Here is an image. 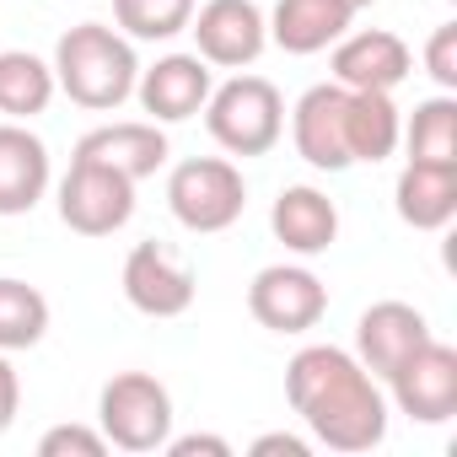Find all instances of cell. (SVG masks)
Masks as SVG:
<instances>
[{"mask_svg": "<svg viewBox=\"0 0 457 457\" xmlns=\"http://www.w3.org/2000/svg\"><path fill=\"white\" fill-rule=\"evenodd\" d=\"M286 398L328 452H371L387 436L377 377L339 345H307L286 366Z\"/></svg>", "mask_w": 457, "mask_h": 457, "instance_id": "6da1fadb", "label": "cell"}, {"mask_svg": "<svg viewBox=\"0 0 457 457\" xmlns=\"http://www.w3.org/2000/svg\"><path fill=\"white\" fill-rule=\"evenodd\" d=\"M135 81H140V60H135V44L119 28L81 22L54 44V87L76 108L113 113L119 103L135 97Z\"/></svg>", "mask_w": 457, "mask_h": 457, "instance_id": "7a4b0ae2", "label": "cell"}, {"mask_svg": "<svg viewBox=\"0 0 457 457\" xmlns=\"http://www.w3.org/2000/svg\"><path fill=\"white\" fill-rule=\"evenodd\" d=\"M204 129L232 156H264L286 135V97L264 76H232L226 87H210Z\"/></svg>", "mask_w": 457, "mask_h": 457, "instance_id": "3957f363", "label": "cell"}, {"mask_svg": "<svg viewBox=\"0 0 457 457\" xmlns=\"http://www.w3.org/2000/svg\"><path fill=\"white\" fill-rule=\"evenodd\" d=\"M167 210L183 232H226L237 226L243 210H248V183H243V167L226 162V156H188L172 167L167 178Z\"/></svg>", "mask_w": 457, "mask_h": 457, "instance_id": "277c9868", "label": "cell"}, {"mask_svg": "<svg viewBox=\"0 0 457 457\" xmlns=\"http://www.w3.org/2000/svg\"><path fill=\"white\" fill-rule=\"evenodd\" d=\"M97 430L119 452H162L172 436V393L151 371H119L97 398Z\"/></svg>", "mask_w": 457, "mask_h": 457, "instance_id": "5b68a950", "label": "cell"}, {"mask_svg": "<svg viewBox=\"0 0 457 457\" xmlns=\"http://www.w3.org/2000/svg\"><path fill=\"white\" fill-rule=\"evenodd\" d=\"M135 215V178H124L108 162L71 156V172L60 183V220L76 237H113Z\"/></svg>", "mask_w": 457, "mask_h": 457, "instance_id": "8992f818", "label": "cell"}, {"mask_svg": "<svg viewBox=\"0 0 457 457\" xmlns=\"http://www.w3.org/2000/svg\"><path fill=\"white\" fill-rule=\"evenodd\" d=\"M248 312L270 334H307L328 312V286L307 264H270L248 286Z\"/></svg>", "mask_w": 457, "mask_h": 457, "instance_id": "52a82bcc", "label": "cell"}, {"mask_svg": "<svg viewBox=\"0 0 457 457\" xmlns=\"http://www.w3.org/2000/svg\"><path fill=\"white\" fill-rule=\"evenodd\" d=\"M398 414H409L414 425H446L457 414V350L441 345L436 334L387 377Z\"/></svg>", "mask_w": 457, "mask_h": 457, "instance_id": "ba28073f", "label": "cell"}, {"mask_svg": "<svg viewBox=\"0 0 457 457\" xmlns=\"http://www.w3.org/2000/svg\"><path fill=\"white\" fill-rule=\"evenodd\" d=\"M188 33H194V54L204 65H220V71H243L264 54L270 44V28H264V12L253 0H204L188 17Z\"/></svg>", "mask_w": 457, "mask_h": 457, "instance_id": "9c48e42d", "label": "cell"}, {"mask_svg": "<svg viewBox=\"0 0 457 457\" xmlns=\"http://www.w3.org/2000/svg\"><path fill=\"white\" fill-rule=\"evenodd\" d=\"M291 140L307 167L345 172L350 167V87L339 81L307 87L302 103L291 108Z\"/></svg>", "mask_w": 457, "mask_h": 457, "instance_id": "30bf717a", "label": "cell"}, {"mask_svg": "<svg viewBox=\"0 0 457 457\" xmlns=\"http://www.w3.org/2000/svg\"><path fill=\"white\" fill-rule=\"evenodd\" d=\"M124 302L145 318H183L194 307V270L167 248V243H135L124 259Z\"/></svg>", "mask_w": 457, "mask_h": 457, "instance_id": "8fae6325", "label": "cell"}, {"mask_svg": "<svg viewBox=\"0 0 457 457\" xmlns=\"http://www.w3.org/2000/svg\"><path fill=\"white\" fill-rule=\"evenodd\" d=\"M409 71H414V54L387 28L345 33L334 44V81L350 87V92H393V87L409 81Z\"/></svg>", "mask_w": 457, "mask_h": 457, "instance_id": "7c38bea8", "label": "cell"}, {"mask_svg": "<svg viewBox=\"0 0 457 457\" xmlns=\"http://www.w3.org/2000/svg\"><path fill=\"white\" fill-rule=\"evenodd\" d=\"M425 339H430V323H425L420 307H409V302H377V307H366L361 323H355V361H361L371 377L387 382Z\"/></svg>", "mask_w": 457, "mask_h": 457, "instance_id": "4fadbf2b", "label": "cell"}, {"mask_svg": "<svg viewBox=\"0 0 457 457\" xmlns=\"http://www.w3.org/2000/svg\"><path fill=\"white\" fill-rule=\"evenodd\" d=\"M210 65L199 54H162L151 71H140L135 81V97L140 108L156 119V124H183L194 113H204L210 103Z\"/></svg>", "mask_w": 457, "mask_h": 457, "instance_id": "5bb4252c", "label": "cell"}, {"mask_svg": "<svg viewBox=\"0 0 457 457\" xmlns=\"http://www.w3.org/2000/svg\"><path fill=\"white\" fill-rule=\"evenodd\" d=\"M76 156H92V162H108L119 167L124 178H156L167 167V135L156 119H119V124H97L76 140Z\"/></svg>", "mask_w": 457, "mask_h": 457, "instance_id": "9a60e30c", "label": "cell"}, {"mask_svg": "<svg viewBox=\"0 0 457 457\" xmlns=\"http://www.w3.org/2000/svg\"><path fill=\"white\" fill-rule=\"evenodd\" d=\"M270 226H275V237H280L291 253L318 259V253H328L334 237H339V210H334V199H328L323 188L291 183V188H280V199H275V210H270Z\"/></svg>", "mask_w": 457, "mask_h": 457, "instance_id": "2e32d148", "label": "cell"}, {"mask_svg": "<svg viewBox=\"0 0 457 457\" xmlns=\"http://www.w3.org/2000/svg\"><path fill=\"white\" fill-rule=\"evenodd\" d=\"M44 188H49V145L28 124L6 119L0 124V215H28L44 199Z\"/></svg>", "mask_w": 457, "mask_h": 457, "instance_id": "e0dca14e", "label": "cell"}, {"mask_svg": "<svg viewBox=\"0 0 457 457\" xmlns=\"http://www.w3.org/2000/svg\"><path fill=\"white\" fill-rule=\"evenodd\" d=\"M398 220L414 232H441L457 215V162H403L393 183Z\"/></svg>", "mask_w": 457, "mask_h": 457, "instance_id": "ac0fdd59", "label": "cell"}, {"mask_svg": "<svg viewBox=\"0 0 457 457\" xmlns=\"http://www.w3.org/2000/svg\"><path fill=\"white\" fill-rule=\"evenodd\" d=\"M350 6L345 0H280L275 17H264L270 44H280L286 54H318L334 49L350 33Z\"/></svg>", "mask_w": 457, "mask_h": 457, "instance_id": "d6986e66", "label": "cell"}, {"mask_svg": "<svg viewBox=\"0 0 457 457\" xmlns=\"http://www.w3.org/2000/svg\"><path fill=\"white\" fill-rule=\"evenodd\" d=\"M54 65H44L28 49H0V113L28 124L54 103Z\"/></svg>", "mask_w": 457, "mask_h": 457, "instance_id": "ffe728a7", "label": "cell"}, {"mask_svg": "<svg viewBox=\"0 0 457 457\" xmlns=\"http://www.w3.org/2000/svg\"><path fill=\"white\" fill-rule=\"evenodd\" d=\"M403 119L393 108V92H350V162H387L398 151Z\"/></svg>", "mask_w": 457, "mask_h": 457, "instance_id": "44dd1931", "label": "cell"}, {"mask_svg": "<svg viewBox=\"0 0 457 457\" xmlns=\"http://www.w3.org/2000/svg\"><path fill=\"white\" fill-rule=\"evenodd\" d=\"M49 334V296L28 280L0 275V350H33Z\"/></svg>", "mask_w": 457, "mask_h": 457, "instance_id": "7402d4cb", "label": "cell"}, {"mask_svg": "<svg viewBox=\"0 0 457 457\" xmlns=\"http://www.w3.org/2000/svg\"><path fill=\"white\" fill-rule=\"evenodd\" d=\"M398 140L409 145V162H457V97H425Z\"/></svg>", "mask_w": 457, "mask_h": 457, "instance_id": "603a6c76", "label": "cell"}, {"mask_svg": "<svg viewBox=\"0 0 457 457\" xmlns=\"http://www.w3.org/2000/svg\"><path fill=\"white\" fill-rule=\"evenodd\" d=\"M194 0H113V22L124 28V38L140 44H167L178 33H188Z\"/></svg>", "mask_w": 457, "mask_h": 457, "instance_id": "cb8c5ba5", "label": "cell"}, {"mask_svg": "<svg viewBox=\"0 0 457 457\" xmlns=\"http://www.w3.org/2000/svg\"><path fill=\"white\" fill-rule=\"evenodd\" d=\"M103 452H108V436L92 425H54L38 441V457H103Z\"/></svg>", "mask_w": 457, "mask_h": 457, "instance_id": "d4e9b609", "label": "cell"}, {"mask_svg": "<svg viewBox=\"0 0 457 457\" xmlns=\"http://www.w3.org/2000/svg\"><path fill=\"white\" fill-rule=\"evenodd\" d=\"M425 71L441 92H457V22L436 28L430 44H425Z\"/></svg>", "mask_w": 457, "mask_h": 457, "instance_id": "484cf974", "label": "cell"}, {"mask_svg": "<svg viewBox=\"0 0 457 457\" xmlns=\"http://www.w3.org/2000/svg\"><path fill=\"white\" fill-rule=\"evenodd\" d=\"M17 409H22V377H17L12 355L0 350V436L17 425Z\"/></svg>", "mask_w": 457, "mask_h": 457, "instance_id": "4316f807", "label": "cell"}, {"mask_svg": "<svg viewBox=\"0 0 457 457\" xmlns=\"http://www.w3.org/2000/svg\"><path fill=\"white\" fill-rule=\"evenodd\" d=\"M167 452H172V457H199V452H204V457H232V441H226V436H199V430H194V436H167Z\"/></svg>", "mask_w": 457, "mask_h": 457, "instance_id": "83f0119b", "label": "cell"}, {"mask_svg": "<svg viewBox=\"0 0 457 457\" xmlns=\"http://www.w3.org/2000/svg\"><path fill=\"white\" fill-rule=\"evenodd\" d=\"M270 452H286V457H307V441L302 436H286V430H270L253 441V457H270Z\"/></svg>", "mask_w": 457, "mask_h": 457, "instance_id": "f1b7e54d", "label": "cell"}, {"mask_svg": "<svg viewBox=\"0 0 457 457\" xmlns=\"http://www.w3.org/2000/svg\"><path fill=\"white\" fill-rule=\"evenodd\" d=\"M345 6H350V12H366V6H377V0H345Z\"/></svg>", "mask_w": 457, "mask_h": 457, "instance_id": "f546056e", "label": "cell"}]
</instances>
